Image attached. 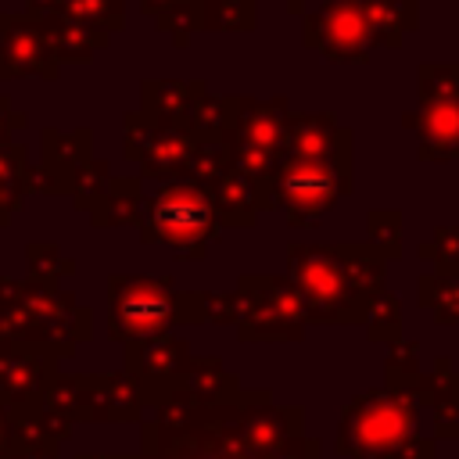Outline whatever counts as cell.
<instances>
[{
	"mask_svg": "<svg viewBox=\"0 0 459 459\" xmlns=\"http://www.w3.org/2000/svg\"><path fill=\"white\" fill-rule=\"evenodd\" d=\"M240 391L222 402H201L179 387L151 402L140 420V459H319V441L308 434L283 452L255 448L244 434Z\"/></svg>",
	"mask_w": 459,
	"mask_h": 459,
	"instance_id": "1",
	"label": "cell"
},
{
	"mask_svg": "<svg viewBox=\"0 0 459 459\" xmlns=\"http://www.w3.org/2000/svg\"><path fill=\"white\" fill-rule=\"evenodd\" d=\"M384 276L387 258L373 244H287V280L298 287L308 323L362 326Z\"/></svg>",
	"mask_w": 459,
	"mask_h": 459,
	"instance_id": "2",
	"label": "cell"
},
{
	"mask_svg": "<svg viewBox=\"0 0 459 459\" xmlns=\"http://www.w3.org/2000/svg\"><path fill=\"white\" fill-rule=\"evenodd\" d=\"M0 337L22 344H43L68 359L93 337V312L75 301L72 290L0 276Z\"/></svg>",
	"mask_w": 459,
	"mask_h": 459,
	"instance_id": "3",
	"label": "cell"
},
{
	"mask_svg": "<svg viewBox=\"0 0 459 459\" xmlns=\"http://www.w3.org/2000/svg\"><path fill=\"white\" fill-rule=\"evenodd\" d=\"M204 323L201 290H179L169 276H108V337L133 344Z\"/></svg>",
	"mask_w": 459,
	"mask_h": 459,
	"instance_id": "4",
	"label": "cell"
},
{
	"mask_svg": "<svg viewBox=\"0 0 459 459\" xmlns=\"http://www.w3.org/2000/svg\"><path fill=\"white\" fill-rule=\"evenodd\" d=\"M222 233L212 190L190 183V179H172L165 183L154 197H147L143 222H140V240L143 244H169L179 258H204L208 244Z\"/></svg>",
	"mask_w": 459,
	"mask_h": 459,
	"instance_id": "5",
	"label": "cell"
},
{
	"mask_svg": "<svg viewBox=\"0 0 459 459\" xmlns=\"http://www.w3.org/2000/svg\"><path fill=\"white\" fill-rule=\"evenodd\" d=\"M416 420H420V398L416 391L402 387H373L366 394H355L337 420V455L359 459V455H377L405 445L416 437Z\"/></svg>",
	"mask_w": 459,
	"mask_h": 459,
	"instance_id": "6",
	"label": "cell"
},
{
	"mask_svg": "<svg viewBox=\"0 0 459 459\" xmlns=\"http://www.w3.org/2000/svg\"><path fill=\"white\" fill-rule=\"evenodd\" d=\"M240 341H301L308 326L305 301L287 276L244 273L233 287Z\"/></svg>",
	"mask_w": 459,
	"mask_h": 459,
	"instance_id": "7",
	"label": "cell"
},
{
	"mask_svg": "<svg viewBox=\"0 0 459 459\" xmlns=\"http://www.w3.org/2000/svg\"><path fill=\"white\" fill-rule=\"evenodd\" d=\"M351 194V165L280 158L269 176V204L287 215L290 226H308L323 219L341 197Z\"/></svg>",
	"mask_w": 459,
	"mask_h": 459,
	"instance_id": "8",
	"label": "cell"
},
{
	"mask_svg": "<svg viewBox=\"0 0 459 459\" xmlns=\"http://www.w3.org/2000/svg\"><path fill=\"white\" fill-rule=\"evenodd\" d=\"M301 43L333 65H366L377 47L362 11L351 0H323L308 11L301 18Z\"/></svg>",
	"mask_w": 459,
	"mask_h": 459,
	"instance_id": "9",
	"label": "cell"
},
{
	"mask_svg": "<svg viewBox=\"0 0 459 459\" xmlns=\"http://www.w3.org/2000/svg\"><path fill=\"white\" fill-rule=\"evenodd\" d=\"M194 351L186 337H151V341H133L126 344V373L140 380L143 402H158L169 391H179L186 384Z\"/></svg>",
	"mask_w": 459,
	"mask_h": 459,
	"instance_id": "10",
	"label": "cell"
},
{
	"mask_svg": "<svg viewBox=\"0 0 459 459\" xmlns=\"http://www.w3.org/2000/svg\"><path fill=\"white\" fill-rule=\"evenodd\" d=\"M61 65L50 50L47 29L32 14L0 11V82L7 79H57Z\"/></svg>",
	"mask_w": 459,
	"mask_h": 459,
	"instance_id": "11",
	"label": "cell"
},
{
	"mask_svg": "<svg viewBox=\"0 0 459 459\" xmlns=\"http://www.w3.org/2000/svg\"><path fill=\"white\" fill-rule=\"evenodd\" d=\"M61 355L43 344H22L0 337V402L32 405L47 394L50 380L61 373Z\"/></svg>",
	"mask_w": 459,
	"mask_h": 459,
	"instance_id": "12",
	"label": "cell"
},
{
	"mask_svg": "<svg viewBox=\"0 0 459 459\" xmlns=\"http://www.w3.org/2000/svg\"><path fill=\"white\" fill-rule=\"evenodd\" d=\"M283 158H312V161L351 165V129L341 126L333 111L290 115V133H287Z\"/></svg>",
	"mask_w": 459,
	"mask_h": 459,
	"instance_id": "13",
	"label": "cell"
},
{
	"mask_svg": "<svg viewBox=\"0 0 459 459\" xmlns=\"http://www.w3.org/2000/svg\"><path fill=\"white\" fill-rule=\"evenodd\" d=\"M90 423H133L147 416L143 387L136 377L122 373H86Z\"/></svg>",
	"mask_w": 459,
	"mask_h": 459,
	"instance_id": "14",
	"label": "cell"
},
{
	"mask_svg": "<svg viewBox=\"0 0 459 459\" xmlns=\"http://www.w3.org/2000/svg\"><path fill=\"white\" fill-rule=\"evenodd\" d=\"M405 129L416 133L420 161H455L459 158V100L420 104L402 118Z\"/></svg>",
	"mask_w": 459,
	"mask_h": 459,
	"instance_id": "15",
	"label": "cell"
},
{
	"mask_svg": "<svg viewBox=\"0 0 459 459\" xmlns=\"http://www.w3.org/2000/svg\"><path fill=\"white\" fill-rule=\"evenodd\" d=\"M420 409H430L434 416V441L437 437H459V369L448 355H437L427 373L416 380Z\"/></svg>",
	"mask_w": 459,
	"mask_h": 459,
	"instance_id": "16",
	"label": "cell"
},
{
	"mask_svg": "<svg viewBox=\"0 0 459 459\" xmlns=\"http://www.w3.org/2000/svg\"><path fill=\"white\" fill-rule=\"evenodd\" d=\"M194 147H197V136L190 129H179V126H158L151 129L147 136V147L140 154V179H183L186 176V165L194 158Z\"/></svg>",
	"mask_w": 459,
	"mask_h": 459,
	"instance_id": "17",
	"label": "cell"
},
{
	"mask_svg": "<svg viewBox=\"0 0 459 459\" xmlns=\"http://www.w3.org/2000/svg\"><path fill=\"white\" fill-rule=\"evenodd\" d=\"M204 93V82H183V79H143L140 82V111L158 126H179L190 129V111L197 97Z\"/></svg>",
	"mask_w": 459,
	"mask_h": 459,
	"instance_id": "18",
	"label": "cell"
},
{
	"mask_svg": "<svg viewBox=\"0 0 459 459\" xmlns=\"http://www.w3.org/2000/svg\"><path fill=\"white\" fill-rule=\"evenodd\" d=\"M377 47H402V39L420 25V4L416 0H351Z\"/></svg>",
	"mask_w": 459,
	"mask_h": 459,
	"instance_id": "19",
	"label": "cell"
},
{
	"mask_svg": "<svg viewBox=\"0 0 459 459\" xmlns=\"http://www.w3.org/2000/svg\"><path fill=\"white\" fill-rule=\"evenodd\" d=\"M39 22L47 29V39H50V50H54L57 65H65V61L86 65V61H93L97 50H104L111 43L108 32L90 29V25H79V22L65 18V14H43Z\"/></svg>",
	"mask_w": 459,
	"mask_h": 459,
	"instance_id": "20",
	"label": "cell"
},
{
	"mask_svg": "<svg viewBox=\"0 0 459 459\" xmlns=\"http://www.w3.org/2000/svg\"><path fill=\"white\" fill-rule=\"evenodd\" d=\"M39 147H43V165H47L54 176H61V183H65L68 194H72V176H75V169L93 158V154H90L93 133H90L86 126H79V129H54V126H47V129L39 133Z\"/></svg>",
	"mask_w": 459,
	"mask_h": 459,
	"instance_id": "21",
	"label": "cell"
},
{
	"mask_svg": "<svg viewBox=\"0 0 459 459\" xmlns=\"http://www.w3.org/2000/svg\"><path fill=\"white\" fill-rule=\"evenodd\" d=\"M212 201H215V215L219 226H255L262 201H258V183L247 179L244 172H237L230 165V172L212 186Z\"/></svg>",
	"mask_w": 459,
	"mask_h": 459,
	"instance_id": "22",
	"label": "cell"
},
{
	"mask_svg": "<svg viewBox=\"0 0 459 459\" xmlns=\"http://www.w3.org/2000/svg\"><path fill=\"white\" fill-rule=\"evenodd\" d=\"M143 208H147V197H143V179L140 176H115L108 194L100 197V204L90 212V222L97 230H108V226H140L143 222Z\"/></svg>",
	"mask_w": 459,
	"mask_h": 459,
	"instance_id": "23",
	"label": "cell"
},
{
	"mask_svg": "<svg viewBox=\"0 0 459 459\" xmlns=\"http://www.w3.org/2000/svg\"><path fill=\"white\" fill-rule=\"evenodd\" d=\"M136 4L165 36H172L176 47H186L190 36L201 29L197 18H201L204 0H136Z\"/></svg>",
	"mask_w": 459,
	"mask_h": 459,
	"instance_id": "24",
	"label": "cell"
},
{
	"mask_svg": "<svg viewBox=\"0 0 459 459\" xmlns=\"http://www.w3.org/2000/svg\"><path fill=\"white\" fill-rule=\"evenodd\" d=\"M416 301L437 326H459V273H423L416 280Z\"/></svg>",
	"mask_w": 459,
	"mask_h": 459,
	"instance_id": "25",
	"label": "cell"
},
{
	"mask_svg": "<svg viewBox=\"0 0 459 459\" xmlns=\"http://www.w3.org/2000/svg\"><path fill=\"white\" fill-rule=\"evenodd\" d=\"M29 176V158H25V143H0V226L11 222V215L22 208V201L29 197L25 186Z\"/></svg>",
	"mask_w": 459,
	"mask_h": 459,
	"instance_id": "26",
	"label": "cell"
},
{
	"mask_svg": "<svg viewBox=\"0 0 459 459\" xmlns=\"http://www.w3.org/2000/svg\"><path fill=\"white\" fill-rule=\"evenodd\" d=\"M183 387L194 391L201 402H222V398H233V394L240 391V377L230 373L219 355H201V359L194 355Z\"/></svg>",
	"mask_w": 459,
	"mask_h": 459,
	"instance_id": "27",
	"label": "cell"
},
{
	"mask_svg": "<svg viewBox=\"0 0 459 459\" xmlns=\"http://www.w3.org/2000/svg\"><path fill=\"white\" fill-rule=\"evenodd\" d=\"M50 412L65 416L68 423H90V391H86V373H57L39 398Z\"/></svg>",
	"mask_w": 459,
	"mask_h": 459,
	"instance_id": "28",
	"label": "cell"
},
{
	"mask_svg": "<svg viewBox=\"0 0 459 459\" xmlns=\"http://www.w3.org/2000/svg\"><path fill=\"white\" fill-rule=\"evenodd\" d=\"M25 269H29V280L57 287L61 280H68L75 273V258H68L54 240H29L25 244Z\"/></svg>",
	"mask_w": 459,
	"mask_h": 459,
	"instance_id": "29",
	"label": "cell"
},
{
	"mask_svg": "<svg viewBox=\"0 0 459 459\" xmlns=\"http://www.w3.org/2000/svg\"><path fill=\"white\" fill-rule=\"evenodd\" d=\"M54 14H65L79 25H90L111 36L126 25V0H61Z\"/></svg>",
	"mask_w": 459,
	"mask_h": 459,
	"instance_id": "30",
	"label": "cell"
},
{
	"mask_svg": "<svg viewBox=\"0 0 459 459\" xmlns=\"http://www.w3.org/2000/svg\"><path fill=\"white\" fill-rule=\"evenodd\" d=\"M258 22L255 0H204L201 29L204 32H251Z\"/></svg>",
	"mask_w": 459,
	"mask_h": 459,
	"instance_id": "31",
	"label": "cell"
},
{
	"mask_svg": "<svg viewBox=\"0 0 459 459\" xmlns=\"http://www.w3.org/2000/svg\"><path fill=\"white\" fill-rule=\"evenodd\" d=\"M420 104L459 100V61H423L416 68Z\"/></svg>",
	"mask_w": 459,
	"mask_h": 459,
	"instance_id": "32",
	"label": "cell"
},
{
	"mask_svg": "<svg viewBox=\"0 0 459 459\" xmlns=\"http://www.w3.org/2000/svg\"><path fill=\"white\" fill-rule=\"evenodd\" d=\"M230 118H233V97H215V93H201L194 111H190V133L197 140H219L226 136L230 129Z\"/></svg>",
	"mask_w": 459,
	"mask_h": 459,
	"instance_id": "33",
	"label": "cell"
},
{
	"mask_svg": "<svg viewBox=\"0 0 459 459\" xmlns=\"http://www.w3.org/2000/svg\"><path fill=\"white\" fill-rule=\"evenodd\" d=\"M111 165L108 161H100V158H90L86 165H79L75 169V176H72V204H75V212H93L97 204H100V197L108 194V186H111Z\"/></svg>",
	"mask_w": 459,
	"mask_h": 459,
	"instance_id": "34",
	"label": "cell"
},
{
	"mask_svg": "<svg viewBox=\"0 0 459 459\" xmlns=\"http://www.w3.org/2000/svg\"><path fill=\"white\" fill-rule=\"evenodd\" d=\"M420 341L398 337L387 344V359H384V384L387 387H402V391H416L420 380Z\"/></svg>",
	"mask_w": 459,
	"mask_h": 459,
	"instance_id": "35",
	"label": "cell"
},
{
	"mask_svg": "<svg viewBox=\"0 0 459 459\" xmlns=\"http://www.w3.org/2000/svg\"><path fill=\"white\" fill-rule=\"evenodd\" d=\"M362 326H366V337L380 341V344H391V341L402 337V305H398V298L387 287L369 301Z\"/></svg>",
	"mask_w": 459,
	"mask_h": 459,
	"instance_id": "36",
	"label": "cell"
},
{
	"mask_svg": "<svg viewBox=\"0 0 459 459\" xmlns=\"http://www.w3.org/2000/svg\"><path fill=\"white\" fill-rule=\"evenodd\" d=\"M226 172H230V154H226V147H222L219 140H197L194 158H190L183 179H190V183L212 190Z\"/></svg>",
	"mask_w": 459,
	"mask_h": 459,
	"instance_id": "37",
	"label": "cell"
},
{
	"mask_svg": "<svg viewBox=\"0 0 459 459\" xmlns=\"http://www.w3.org/2000/svg\"><path fill=\"white\" fill-rule=\"evenodd\" d=\"M366 230H369V240L384 258H398L402 255V215L394 208H373L366 215Z\"/></svg>",
	"mask_w": 459,
	"mask_h": 459,
	"instance_id": "38",
	"label": "cell"
},
{
	"mask_svg": "<svg viewBox=\"0 0 459 459\" xmlns=\"http://www.w3.org/2000/svg\"><path fill=\"white\" fill-rule=\"evenodd\" d=\"M420 258L434 273H459V226H437L430 240L420 244Z\"/></svg>",
	"mask_w": 459,
	"mask_h": 459,
	"instance_id": "39",
	"label": "cell"
},
{
	"mask_svg": "<svg viewBox=\"0 0 459 459\" xmlns=\"http://www.w3.org/2000/svg\"><path fill=\"white\" fill-rule=\"evenodd\" d=\"M201 312H204V323H215V326H237V298L226 290H201Z\"/></svg>",
	"mask_w": 459,
	"mask_h": 459,
	"instance_id": "40",
	"label": "cell"
},
{
	"mask_svg": "<svg viewBox=\"0 0 459 459\" xmlns=\"http://www.w3.org/2000/svg\"><path fill=\"white\" fill-rule=\"evenodd\" d=\"M437 441L434 437H409L405 445H398V448H391V452H377V455H359V459H434L437 455V448H434Z\"/></svg>",
	"mask_w": 459,
	"mask_h": 459,
	"instance_id": "41",
	"label": "cell"
},
{
	"mask_svg": "<svg viewBox=\"0 0 459 459\" xmlns=\"http://www.w3.org/2000/svg\"><path fill=\"white\" fill-rule=\"evenodd\" d=\"M25 186H29V194H68V186L61 183V176H54L43 161L39 165H29Z\"/></svg>",
	"mask_w": 459,
	"mask_h": 459,
	"instance_id": "42",
	"label": "cell"
},
{
	"mask_svg": "<svg viewBox=\"0 0 459 459\" xmlns=\"http://www.w3.org/2000/svg\"><path fill=\"white\" fill-rule=\"evenodd\" d=\"M25 115L11 108V100L0 93V143H11L14 140V129H25Z\"/></svg>",
	"mask_w": 459,
	"mask_h": 459,
	"instance_id": "43",
	"label": "cell"
},
{
	"mask_svg": "<svg viewBox=\"0 0 459 459\" xmlns=\"http://www.w3.org/2000/svg\"><path fill=\"white\" fill-rule=\"evenodd\" d=\"M14 427H11V405L0 402V459H14Z\"/></svg>",
	"mask_w": 459,
	"mask_h": 459,
	"instance_id": "44",
	"label": "cell"
},
{
	"mask_svg": "<svg viewBox=\"0 0 459 459\" xmlns=\"http://www.w3.org/2000/svg\"><path fill=\"white\" fill-rule=\"evenodd\" d=\"M14 459H61V455H57V445H32V448H22Z\"/></svg>",
	"mask_w": 459,
	"mask_h": 459,
	"instance_id": "45",
	"label": "cell"
},
{
	"mask_svg": "<svg viewBox=\"0 0 459 459\" xmlns=\"http://www.w3.org/2000/svg\"><path fill=\"white\" fill-rule=\"evenodd\" d=\"M61 0H25V14L32 18H43V14H54Z\"/></svg>",
	"mask_w": 459,
	"mask_h": 459,
	"instance_id": "46",
	"label": "cell"
},
{
	"mask_svg": "<svg viewBox=\"0 0 459 459\" xmlns=\"http://www.w3.org/2000/svg\"><path fill=\"white\" fill-rule=\"evenodd\" d=\"M75 459H140V455H126V452H79Z\"/></svg>",
	"mask_w": 459,
	"mask_h": 459,
	"instance_id": "47",
	"label": "cell"
},
{
	"mask_svg": "<svg viewBox=\"0 0 459 459\" xmlns=\"http://www.w3.org/2000/svg\"><path fill=\"white\" fill-rule=\"evenodd\" d=\"M308 4H312V0H283V7H287L290 14H301V18L308 14Z\"/></svg>",
	"mask_w": 459,
	"mask_h": 459,
	"instance_id": "48",
	"label": "cell"
}]
</instances>
